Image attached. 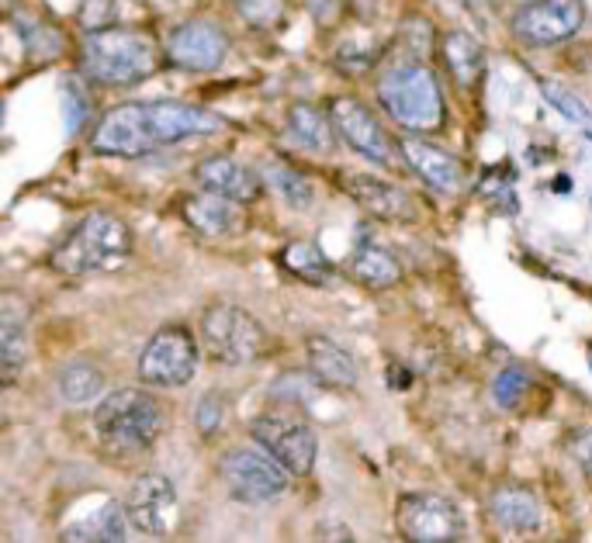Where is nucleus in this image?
<instances>
[{
	"label": "nucleus",
	"mask_w": 592,
	"mask_h": 543,
	"mask_svg": "<svg viewBox=\"0 0 592 543\" xmlns=\"http://www.w3.org/2000/svg\"><path fill=\"white\" fill-rule=\"evenodd\" d=\"M250 440H257L264 450H271L295 478H302V474H309L316 467L319 436L312 429V422H305L298 412L271 409L264 416H257L250 422Z\"/></svg>",
	"instance_id": "9"
},
{
	"label": "nucleus",
	"mask_w": 592,
	"mask_h": 543,
	"mask_svg": "<svg viewBox=\"0 0 592 543\" xmlns=\"http://www.w3.org/2000/svg\"><path fill=\"white\" fill-rule=\"evenodd\" d=\"M201 364V346L181 322L160 326L139 353V381L149 388H184Z\"/></svg>",
	"instance_id": "8"
},
{
	"label": "nucleus",
	"mask_w": 592,
	"mask_h": 543,
	"mask_svg": "<svg viewBox=\"0 0 592 543\" xmlns=\"http://www.w3.org/2000/svg\"><path fill=\"white\" fill-rule=\"evenodd\" d=\"M575 454H579V464H582V471H586V478L592 485V433L582 436L579 447H575Z\"/></svg>",
	"instance_id": "37"
},
{
	"label": "nucleus",
	"mask_w": 592,
	"mask_h": 543,
	"mask_svg": "<svg viewBox=\"0 0 592 543\" xmlns=\"http://www.w3.org/2000/svg\"><path fill=\"white\" fill-rule=\"evenodd\" d=\"M80 66H84V77L101 87H132L160 70L163 49L149 32L108 25L84 35Z\"/></svg>",
	"instance_id": "3"
},
{
	"label": "nucleus",
	"mask_w": 592,
	"mask_h": 543,
	"mask_svg": "<svg viewBox=\"0 0 592 543\" xmlns=\"http://www.w3.org/2000/svg\"><path fill=\"white\" fill-rule=\"evenodd\" d=\"M111 11H115V0H84L80 4V21L94 25L91 32H97V28H108L104 21L111 18Z\"/></svg>",
	"instance_id": "36"
},
{
	"label": "nucleus",
	"mask_w": 592,
	"mask_h": 543,
	"mask_svg": "<svg viewBox=\"0 0 592 543\" xmlns=\"http://www.w3.org/2000/svg\"><path fill=\"white\" fill-rule=\"evenodd\" d=\"M87 111H91V97L87 90L77 84V80H66L63 84V115H66V128L77 132L80 125L87 122Z\"/></svg>",
	"instance_id": "34"
},
{
	"label": "nucleus",
	"mask_w": 592,
	"mask_h": 543,
	"mask_svg": "<svg viewBox=\"0 0 592 543\" xmlns=\"http://www.w3.org/2000/svg\"><path fill=\"white\" fill-rule=\"evenodd\" d=\"M288 132L291 139L298 142L302 149H309V153H329L336 142V125H333V115H326V111H319L316 104H291L288 111Z\"/></svg>",
	"instance_id": "23"
},
{
	"label": "nucleus",
	"mask_w": 592,
	"mask_h": 543,
	"mask_svg": "<svg viewBox=\"0 0 592 543\" xmlns=\"http://www.w3.org/2000/svg\"><path fill=\"white\" fill-rule=\"evenodd\" d=\"M402 156L409 160V167L416 170L419 180L433 187L440 194H457L464 187V167L457 163L447 149L433 146L426 139H406L402 142Z\"/></svg>",
	"instance_id": "18"
},
{
	"label": "nucleus",
	"mask_w": 592,
	"mask_h": 543,
	"mask_svg": "<svg viewBox=\"0 0 592 543\" xmlns=\"http://www.w3.org/2000/svg\"><path fill=\"white\" fill-rule=\"evenodd\" d=\"M440 52H444V63L451 70V77L457 80L461 90H471L482 84V73H485V52L478 45L475 35L468 32H444L440 39Z\"/></svg>",
	"instance_id": "22"
},
{
	"label": "nucleus",
	"mask_w": 592,
	"mask_h": 543,
	"mask_svg": "<svg viewBox=\"0 0 592 543\" xmlns=\"http://www.w3.org/2000/svg\"><path fill=\"white\" fill-rule=\"evenodd\" d=\"M18 28H21V39H25V49L35 52L39 59H49V56H59L63 52V32L59 28L46 25V21H39L35 14H28V21L18 18Z\"/></svg>",
	"instance_id": "29"
},
{
	"label": "nucleus",
	"mask_w": 592,
	"mask_h": 543,
	"mask_svg": "<svg viewBox=\"0 0 592 543\" xmlns=\"http://www.w3.org/2000/svg\"><path fill=\"white\" fill-rule=\"evenodd\" d=\"M378 101L392 115V122L416 135L440 132V125H444V94H440L437 73L419 59L392 66L381 77Z\"/></svg>",
	"instance_id": "5"
},
{
	"label": "nucleus",
	"mask_w": 592,
	"mask_h": 543,
	"mask_svg": "<svg viewBox=\"0 0 592 543\" xmlns=\"http://www.w3.org/2000/svg\"><path fill=\"white\" fill-rule=\"evenodd\" d=\"M226 422V395L222 391H208L201 395L198 409H194V426L201 429V436H215Z\"/></svg>",
	"instance_id": "32"
},
{
	"label": "nucleus",
	"mask_w": 592,
	"mask_h": 543,
	"mask_svg": "<svg viewBox=\"0 0 592 543\" xmlns=\"http://www.w3.org/2000/svg\"><path fill=\"white\" fill-rule=\"evenodd\" d=\"M264 180L291 208L302 211L312 205V180L305 177L302 170L288 167V163H281V160H271V163H264Z\"/></svg>",
	"instance_id": "27"
},
{
	"label": "nucleus",
	"mask_w": 592,
	"mask_h": 543,
	"mask_svg": "<svg viewBox=\"0 0 592 543\" xmlns=\"http://www.w3.org/2000/svg\"><path fill=\"white\" fill-rule=\"evenodd\" d=\"M350 277L371 291H388L402 284V260L388 246L374 243V239H357L354 253H350Z\"/></svg>",
	"instance_id": "20"
},
{
	"label": "nucleus",
	"mask_w": 592,
	"mask_h": 543,
	"mask_svg": "<svg viewBox=\"0 0 592 543\" xmlns=\"http://www.w3.org/2000/svg\"><path fill=\"white\" fill-rule=\"evenodd\" d=\"M181 211L184 222L205 239H232L243 229L239 201H232L219 191H208V187H201V194H191L181 205Z\"/></svg>",
	"instance_id": "17"
},
{
	"label": "nucleus",
	"mask_w": 592,
	"mask_h": 543,
	"mask_svg": "<svg viewBox=\"0 0 592 543\" xmlns=\"http://www.w3.org/2000/svg\"><path fill=\"white\" fill-rule=\"evenodd\" d=\"M589 364H592V350H589Z\"/></svg>",
	"instance_id": "38"
},
{
	"label": "nucleus",
	"mask_w": 592,
	"mask_h": 543,
	"mask_svg": "<svg viewBox=\"0 0 592 543\" xmlns=\"http://www.w3.org/2000/svg\"><path fill=\"white\" fill-rule=\"evenodd\" d=\"M336 180L354 198V205H361L367 215L381 218V222H416L419 218V201L412 198L406 187L388 184V180L357 170H340Z\"/></svg>",
	"instance_id": "15"
},
{
	"label": "nucleus",
	"mask_w": 592,
	"mask_h": 543,
	"mask_svg": "<svg viewBox=\"0 0 592 543\" xmlns=\"http://www.w3.org/2000/svg\"><path fill=\"white\" fill-rule=\"evenodd\" d=\"M305 360H309L312 381L326 384V388L354 391L357 381H361L357 360L350 357L340 343H333L329 336H309L305 339Z\"/></svg>",
	"instance_id": "19"
},
{
	"label": "nucleus",
	"mask_w": 592,
	"mask_h": 543,
	"mask_svg": "<svg viewBox=\"0 0 592 543\" xmlns=\"http://www.w3.org/2000/svg\"><path fill=\"white\" fill-rule=\"evenodd\" d=\"M395 526L406 540L416 543H444L464 533L461 509L437 492H409L395 505Z\"/></svg>",
	"instance_id": "10"
},
{
	"label": "nucleus",
	"mask_w": 592,
	"mask_h": 543,
	"mask_svg": "<svg viewBox=\"0 0 592 543\" xmlns=\"http://www.w3.org/2000/svg\"><path fill=\"white\" fill-rule=\"evenodd\" d=\"M229 56V35L219 21L212 18H191L167 39V59L181 70L208 73L219 70Z\"/></svg>",
	"instance_id": "13"
},
{
	"label": "nucleus",
	"mask_w": 592,
	"mask_h": 543,
	"mask_svg": "<svg viewBox=\"0 0 592 543\" xmlns=\"http://www.w3.org/2000/svg\"><path fill=\"white\" fill-rule=\"evenodd\" d=\"M122 505L132 530L142 537H163L177 519V488L167 474H139Z\"/></svg>",
	"instance_id": "14"
},
{
	"label": "nucleus",
	"mask_w": 592,
	"mask_h": 543,
	"mask_svg": "<svg viewBox=\"0 0 592 543\" xmlns=\"http://www.w3.org/2000/svg\"><path fill=\"white\" fill-rule=\"evenodd\" d=\"M167 405L149 388H118L94 409L97 440L111 454H142L167 433Z\"/></svg>",
	"instance_id": "4"
},
{
	"label": "nucleus",
	"mask_w": 592,
	"mask_h": 543,
	"mask_svg": "<svg viewBox=\"0 0 592 543\" xmlns=\"http://www.w3.org/2000/svg\"><path fill=\"white\" fill-rule=\"evenodd\" d=\"M492 523L509 533H534L541 526V502L520 485H502L489 495Z\"/></svg>",
	"instance_id": "21"
},
{
	"label": "nucleus",
	"mask_w": 592,
	"mask_h": 543,
	"mask_svg": "<svg viewBox=\"0 0 592 543\" xmlns=\"http://www.w3.org/2000/svg\"><path fill=\"white\" fill-rule=\"evenodd\" d=\"M329 115H333V125H336V132H340V139L347 142L354 153L367 156V160L378 163V167H392L395 142L364 101H357V97H333Z\"/></svg>",
	"instance_id": "11"
},
{
	"label": "nucleus",
	"mask_w": 592,
	"mask_h": 543,
	"mask_svg": "<svg viewBox=\"0 0 592 543\" xmlns=\"http://www.w3.org/2000/svg\"><path fill=\"white\" fill-rule=\"evenodd\" d=\"M374 63H378V49H374V45H361V49H357L354 42H347L340 52H336V66H340V70H347L350 77H354V73L371 70Z\"/></svg>",
	"instance_id": "35"
},
{
	"label": "nucleus",
	"mask_w": 592,
	"mask_h": 543,
	"mask_svg": "<svg viewBox=\"0 0 592 543\" xmlns=\"http://www.w3.org/2000/svg\"><path fill=\"white\" fill-rule=\"evenodd\" d=\"M586 21L582 0H530L513 14V35L523 45H554L572 39Z\"/></svg>",
	"instance_id": "12"
},
{
	"label": "nucleus",
	"mask_w": 592,
	"mask_h": 543,
	"mask_svg": "<svg viewBox=\"0 0 592 543\" xmlns=\"http://www.w3.org/2000/svg\"><path fill=\"white\" fill-rule=\"evenodd\" d=\"M219 474H222V481H226L232 499L246 502V505L281 499L291 488V478H295V474H291L271 450L260 447L257 440H253L250 447H232L229 454H222Z\"/></svg>",
	"instance_id": "7"
},
{
	"label": "nucleus",
	"mask_w": 592,
	"mask_h": 543,
	"mask_svg": "<svg viewBox=\"0 0 592 543\" xmlns=\"http://www.w3.org/2000/svg\"><path fill=\"white\" fill-rule=\"evenodd\" d=\"M129 533H132V523H129V516H125V505L108 502L101 512H97V516L87 519V523L70 526L63 537L91 543V540H125Z\"/></svg>",
	"instance_id": "26"
},
{
	"label": "nucleus",
	"mask_w": 592,
	"mask_h": 543,
	"mask_svg": "<svg viewBox=\"0 0 592 543\" xmlns=\"http://www.w3.org/2000/svg\"><path fill=\"white\" fill-rule=\"evenodd\" d=\"M226 132V118L208 108H194L181 101H132L118 104L108 115H101L91 146L97 156H118V160H136L153 149L177 146L198 135Z\"/></svg>",
	"instance_id": "1"
},
{
	"label": "nucleus",
	"mask_w": 592,
	"mask_h": 543,
	"mask_svg": "<svg viewBox=\"0 0 592 543\" xmlns=\"http://www.w3.org/2000/svg\"><path fill=\"white\" fill-rule=\"evenodd\" d=\"M541 90H544V101L551 104L554 111H561L568 122H589V118H592L589 104H582L579 97L572 94V90H565L558 84H541Z\"/></svg>",
	"instance_id": "33"
},
{
	"label": "nucleus",
	"mask_w": 592,
	"mask_h": 543,
	"mask_svg": "<svg viewBox=\"0 0 592 543\" xmlns=\"http://www.w3.org/2000/svg\"><path fill=\"white\" fill-rule=\"evenodd\" d=\"M101 388H104V374L97 371L94 364L77 360V364H70V367L59 371V391H63V398L66 402H73V405L94 402V398L101 395Z\"/></svg>",
	"instance_id": "28"
},
{
	"label": "nucleus",
	"mask_w": 592,
	"mask_h": 543,
	"mask_svg": "<svg viewBox=\"0 0 592 543\" xmlns=\"http://www.w3.org/2000/svg\"><path fill=\"white\" fill-rule=\"evenodd\" d=\"M232 7L250 28H277L284 18V0H232Z\"/></svg>",
	"instance_id": "31"
},
{
	"label": "nucleus",
	"mask_w": 592,
	"mask_h": 543,
	"mask_svg": "<svg viewBox=\"0 0 592 543\" xmlns=\"http://www.w3.org/2000/svg\"><path fill=\"white\" fill-rule=\"evenodd\" d=\"M132 250H136V239H132V229L125 225V218H118L115 211L97 208L66 232L63 243L52 250L49 263L59 274L94 277L122 270L129 263Z\"/></svg>",
	"instance_id": "2"
},
{
	"label": "nucleus",
	"mask_w": 592,
	"mask_h": 543,
	"mask_svg": "<svg viewBox=\"0 0 592 543\" xmlns=\"http://www.w3.org/2000/svg\"><path fill=\"white\" fill-rule=\"evenodd\" d=\"M277 260H281V267L288 270V274H295L298 281H305V284H329L336 274V267L326 260V253H322L316 243H309V239L288 243Z\"/></svg>",
	"instance_id": "24"
},
{
	"label": "nucleus",
	"mask_w": 592,
	"mask_h": 543,
	"mask_svg": "<svg viewBox=\"0 0 592 543\" xmlns=\"http://www.w3.org/2000/svg\"><path fill=\"white\" fill-rule=\"evenodd\" d=\"M201 346L215 364L246 367L267 353V329L246 308L232 301H212L201 312Z\"/></svg>",
	"instance_id": "6"
},
{
	"label": "nucleus",
	"mask_w": 592,
	"mask_h": 543,
	"mask_svg": "<svg viewBox=\"0 0 592 543\" xmlns=\"http://www.w3.org/2000/svg\"><path fill=\"white\" fill-rule=\"evenodd\" d=\"M194 180L208 191H219L226 198L239 201V205H250L264 194V173H257L246 163L232 160V156H208L194 167Z\"/></svg>",
	"instance_id": "16"
},
{
	"label": "nucleus",
	"mask_w": 592,
	"mask_h": 543,
	"mask_svg": "<svg viewBox=\"0 0 592 543\" xmlns=\"http://www.w3.org/2000/svg\"><path fill=\"white\" fill-rule=\"evenodd\" d=\"M527 388H530V371H523V367H502L492 377V398H496L499 409H516L520 398L527 395Z\"/></svg>",
	"instance_id": "30"
},
{
	"label": "nucleus",
	"mask_w": 592,
	"mask_h": 543,
	"mask_svg": "<svg viewBox=\"0 0 592 543\" xmlns=\"http://www.w3.org/2000/svg\"><path fill=\"white\" fill-rule=\"evenodd\" d=\"M0 364H4L7 384L18 381L21 367L28 364V329L11 305H4V312H0Z\"/></svg>",
	"instance_id": "25"
}]
</instances>
